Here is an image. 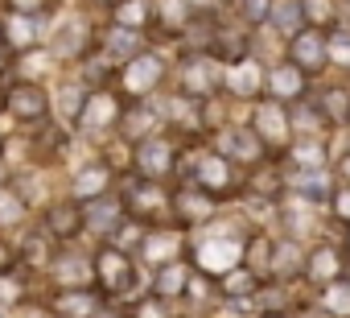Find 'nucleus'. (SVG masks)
Masks as SVG:
<instances>
[{
	"instance_id": "obj_1",
	"label": "nucleus",
	"mask_w": 350,
	"mask_h": 318,
	"mask_svg": "<svg viewBox=\"0 0 350 318\" xmlns=\"http://www.w3.org/2000/svg\"><path fill=\"white\" fill-rule=\"evenodd\" d=\"M132 162H136V170L144 178H165V174H173L178 149H173V140H165V136H144L132 149Z\"/></svg>"
},
{
	"instance_id": "obj_2",
	"label": "nucleus",
	"mask_w": 350,
	"mask_h": 318,
	"mask_svg": "<svg viewBox=\"0 0 350 318\" xmlns=\"http://www.w3.org/2000/svg\"><path fill=\"white\" fill-rule=\"evenodd\" d=\"M95 277H99V285H103L107 293L132 289V260H128V252L116 248V244L99 248V252H95Z\"/></svg>"
},
{
	"instance_id": "obj_3",
	"label": "nucleus",
	"mask_w": 350,
	"mask_h": 318,
	"mask_svg": "<svg viewBox=\"0 0 350 318\" xmlns=\"http://www.w3.org/2000/svg\"><path fill=\"white\" fill-rule=\"evenodd\" d=\"M161 75H165V62L157 58V54H136L132 62H124V75H120V91L124 95H148L157 83H161Z\"/></svg>"
},
{
	"instance_id": "obj_4",
	"label": "nucleus",
	"mask_w": 350,
	"mask_h": 318,
	"mask_svg": "<svg viewBox=\"0 0 350 318\" xmlns=\"http://www.w3.org/2000/svg\"><path fill=\"white\" fill-rule=\"evenodd\" d=\"M5 108L17 116V120H42L46 112H50V95H46V87L42 83H17V87H9V95H5Z\"/></svg>"
},
{
	"instance_id": "obj_5",
	"label": "nucleus",
	"mask_w": 350,
	"mask_h": 318,
	"mask_svg": "<svg viewBox=\"0 0 350 318\" xmlns=\"http://www.w3.org/2000/svg\"><path fill=\"white\" fill-rule=\"evenodd\" d=\"M95 277V260L79 256V252H62V256H50V281L58 289H87Z\"/></svg>"
},
{
	"instance_id": "obj_6",
	"label": "nucleus",
	"mask_w": 350,
	"mask_h": 318,
	"mask_svg": "<svg viewBox=\"0 0 350 318\" xmlns=\"http://www.w3.org/2000/svg\"><path fill=\"white\" fill-rule=\"evenodd\" d=\"M165 207H173V199L157 186V178L128 182V215H132V219H157Z\"/></svg>"
},
{
	"instance_id": "obj_7",
	"label": "nucleus",
	"mask_w": 350,
	"mask_h": 318,
	"mask_svg": "<svg viewBox=\"0 0 350 318\" xmlns=\"http://www.w3.org/2000/svg\"><path fill=\"white\" fill-rule=\"evenodd\" d=\"M120 116H124L120 99H116L111 91H95V95H87V108H83L79 124H83L87 132H107L111 124H120Z\"/></svg>"
},
{
	"instance_id": "obj_8",
	"label": "nucleus",
	"mask_w": 350,
	"mask_h": 318,
	"mask_svg": "<svg viewBox=\"0 0 350 318\" xmlns=\"http://www.w3.org/2000/svg\"><path fill=\"white\" fill-rule=\"evenodd\" d=\"M305 277L313 281V285H334L338 277H346V265H342V252L334 248V244H317L309 256H305Z\"/></svg>"
},
{
	"instance_id": "obj_9",
	"label": "nucleus",
	"mask_w": 350,
	"mask_h": 318,
	"mask_svg": "<svg viewBox=\"0 0 350 318\" xmlns=\"http://www.w3.org/2000/svg\"><path fill=\"white\" fill-rule=\"evenodd\" d=\"M190 281H194V269H190V265H182V260H169V265H161V269L152 273V293H157V297H165V302H173V297H186Z\"/></svg>"
},
{
	"instance_id": "obj_10",
	"label": "nucleus",
	"mask_w": 350,
	"mask_h": 318,
	"mask_svg": "<svg viewBox=\"0 0 350 318\" xmlns=\"http://www.w3.org/2000/svg\"><path fill=\"white\" fill-rule=\"evenodd\" d=\"M252 128L260 132V140L264 145H284L288 140V128H293V120L284 116V108L280 103H264V108H256V116H252Z\"/></svg>"
},
{
	"instance_id": "obj_11",
	"label": "nucleus",
	"mask_w": 350,
	"mask_h": 318,
	"mask_svg": "<svg viewBox=\"0 0 350 318\" xmlns=\"http://www.w3.org/2000/svg\"><path fill=\"white\" fill-rule=\"evenodd\" d=\"M173 211H178V219L186 223V228H194V223H206L211 215H215V195L211 191H178L173 195Z\"/></svg>"
},
{
	"instance_id": "obj_12",
	"label": "nucleus",
	"mask_w": 350,
	"mask_h": 318,
	"mask_svg": "<svg viewBox=\"0 0 350 318\" xmlns=\"http://www.w3.org/2000/svg\"><path fill=\"white\" fill-rule=\"evenodd\" d=\"M87 228V211L79 207V203H54L50 211H46V232L54 236V240H70V236H79Z\"/></svg>"
},
{
	"instance_id": "obj_13",
	"label": "nucleus",
	"mask_w": 350,
	"mask_h": 318,
	"mask_svg": "<svg viewBox=\"0 0 350 318\" xmlns=\"http://www.w3.org/2000/svg\"><path fill=\"white\" fill-rule=\"evenodd\" d=\"M194 174H198V186L211 191V195H223V191L235 186V178H231V157H223V153H206Z\"/></svg>"
},
{
	"instance_id": "obj_14",
	"label": "nucleus",
	"mask_w": 350,
	"mask_h": 318,
	"mask_svg": "<svg viewBox=\"0 0 350 318\" xmlns=\"http://www.w3.org/2000/svg\"><path fill=\"white\" fill-rule=\"evenodd\" d=\"M50 310H54L58 318H95V314H99V297L87 293V289H62V293L50 302Z\"/></svg>"
},
{
	"instance_id": "obj_15",
	"label": "nucleus",
	"mask_w": 350,
	"mask_h": 318,
	"mask_svg": "<svg viewBox=\"0 0 350 318\" xmlns=\"http://www.w3.org/2000/svg\"><path fill=\"white\" fill-rule=\"evenodd\" d=\"M219 153H223V157H235V162H256V157L264 153V140H260L256 128H235V132L223 136Z\"/></svg>"
},
{
	"instance_id": "obj_16",
	"label": "nucleus",
	"mask_w": 350,
	"mask_h": 318,
	"mask_svg": "<svg viewBox=\"0 0 350 318\" xmlns=\"http://www.w3.org/2000/svg\"><path fill=\"white\" fill-rule=\"evenodd\" d=\"M140 252H144L148 265L161 269V265H169V260H178V256H182V236H178V232H152V236H144Z\"/></svg>"
},
{
	"instance_id": "obj_17",
	"label": "nucleus",
	"mask_w": 350,
	"mask_h": 318,
	"mask_svg": "<svg viewBox=\"0 0 350 318\" xmlns=\"http://www.w3.org/2000/svg\"><path fill=\"white\" fill-rule=\"evenodd\" d=\"M215 87H219V75H215V66L206 58H190L182 66V91L186 95H211Z\"/></svg>"
},
{
	"instance_id": "obj_18",
	"label": "nucleus",
	"mask_w": 350,
	"mask_h": 318,
	"mask_svg": "<svg viewBox=\"0 0 350 318\" xmlns=\"http://www.w3.org/2000/svg\"><path fill=\"white\" fill-rule=\"evenodd\" d=\"M140 54V38H136V29H124V25H111L107 34H103V58L107 62H116V58H124V62H132Z\"/></svg>"
},
{
	"instance_id": "obj_19",
	"label": "nucleus",
	"mask_w": 350,
	"mask_h": 318,
	"mask_svg": "<svg viewBox=\"0 0 350 318\" xmlns=\"http://www.w3.org/2000/svg\"><path fill=\"white\" fill-rule=\"evenodd\" d=\"M219 293H223V297H256V293H260V273L247 269V265L227 269V273L219 277Z\"/></svg>"
},
{
	"instance_id": "obj_20",
	"label": "nucleus",
	"mask_w": 350,
	"mask_h": 318,
	"mask_svg": "<svg viewBox=\"0 0 350 318\" xmlns=\"http://www.w3.org/2000/svg\"><path fill=\"white\" fill-rule=\"evenodd\" d=\"M83 50H87V21H83V17H70V21L54 34V54L75 58V54H83Z\"/></svg>"
},
{
	"instance_id": "obj_21",
	"label": "nucleus",
	"mask_w": 350,
	"mask_h": 318,
	"mask_svg": "<svg viewBox=\"0 0 350 318\" xmlns=\"http://www.w3.org/2000/svg\"><path fill=\"white\" fill-rule=\"evenodd\" d=\"M111 186V170L107 166H83L79 174H75V195L79 199H103V191Z\"/></svg>"
},
{
	"instance_id": "obj_22",
	"label": "nucleus",
	"mask_w": 350,
	"mask_h": 318,
	"mask_svg": "<svg viewBox=\"0 0 350 318\" xmlns=\"http://www.w3.org/2000/svg\"><path fill=\"white\" fill-rule=\"evenodd\" d=\"M268 273H276V281H284V277H293V273H305V256H301V248H297L293 240L272 244V265H268Z\"/></svg>"
},
{
	"instance_id": "obj_23",
	"label": "nucleus",
	"mask_w": 350,
	"mask_h": 318,
	"mask_svg": "<svg viewBox=\"0 0 350 318\" xmlns=\"http://www.w3.org/2000/svg\"><path fill=\"white\" fill-rule=\"evenodd\" d=\"M120 223H124V207H120V203H111V199H91V207H87V228L111 236Z\"/></svg>"
},
{
	"instance_id": "obj_24",
	"label": "nucleus",
	"mask_w": 350,
	"mask_h": 318,
	"mask_svg": "<svg viewBox=\"0 0 350 318\" xmlns=\"http://www.w3.org/2000/svg\"><path fill=\"white\" fill-rule=\"evenodd\" d=\"M293 58H297V66H301L305 75H313V71L325 62V46H321V38H317V34H297V42H293Z\"/></svg>"
},
{
	"instance_id": "obj_25",
	"label": "nucleus",
	"mask_w": 350,
	"mask_h": 318,
	"mask_svg": "<svg viewBox=\"0 0 350 318\" xmlns=\"http://www.w3.org/2000/svg\"><path fill=\"white\" fill-rule=\"evenodd\" d=\"M268 91H272L276 99L301 95V91H305V71H301V66H276V71L268 75Z\"/></svg>"
},
{
	"instance_id": "obj_26",
	"label": "nucleus",
	"mask_w": 350,
	"mask_h": 318,
	"mask_svg": "<svg viewBox=\"0 0 350 318\" xmlns=\"http://www.w3.org/2000/svg\"><path fill=\"white\" fill-rule=\"evenodd\" d=\"M5 42H9L13 50H33V42H38L33 17H25V13H13V17L5 21Z\"/></svg>"
},
{
	"instance_id": "obj_27",
	"label": "nucleus",
	"mask_w": 350,
	"mask_h": 318,
	"mask_svg": "<svg viewBox=\"0 0 350 318\" xmlns=\"http://www.w3.org/2000/svg\"><path fill=\"white\" fill-rule=\"evenodd\" d=\"M152 120H157L152 108H132V112L120 116V132L128 140H144V136H152Z\"/></svg>"
},
{
	"instance_id": "obj_28",
	"label": "nucleus",
	"mask_w": 350,
	"mask_h": 318,
	"mask_svg": "<svg viewBox=\"0 0 350 318\" xmlns=\"http://www.w3.org/2000/svg\"><path fill=\"white\" fill-rule=\"evenodd\" d=\"M321 310H325L329 318H350V281H346V277H338L334 285H325Z\"/></svg>"
},
{
	"instance_id": "obj_29",
	"label": "nucleus",
	"mask_w": 350,
	"mask_h": 318,
	"mask_svg": "<svg viewBox=\"0 0 350 318\" xmlns=\"http://www.w3.org/2000/svg\"><path fill=\"white\" fill-rule=\"evenodd\" d=\"M148 17H152V9L144 0H120L116 5V25H124V29H140V25H148Z\"/></svg>"
},
{
	"instance_id": "obj_30",
	"label": "nucleus",
	"mask_w": 350,
	"mask_h": 318,
	"mask_svg": "<svg viewBox=\"0 0 350 318\" xmlns=\"http://www.w3.org/2000/svg\"><path fill=\"white\" fill-rule=\"evenodd\" d=\"M21 219H25V195L0 186V223H21Z\"/></svg>"
},
{
	"instance_id": "obj_31",
	"label": "nucleus",
	"mask_w": 350,
	"mask_h": 318,
	"mask_svg": "<svg viewBox=\"0 0 350 318\" xmlns=\"http://www.w3.org/2000/svg\"><path fill=\"white\" fill-rule=\"evenodd\" d=\"M83 108H87V91H83V87H62V91H58V112H62L66 120L83 116Z\"/></svg>"
},
{
	"instance_id": "obj_32",
	"label": "nucleus",
	"mask_w": 350,
	"mask_h": 318,
	"mask_svg": "<svg viewBox=\"0 0 350 318\" xmlns=\"http://www.w3.org/2000/svg\"><path fill=\"white\" fill-rule=\"evenodd\" d=\"M215 54H219V58H227V62H243L247 46H243V38H231V34H223V38H215Z\"/></svg>"
},
{
	"instance_id": "obj_33",
	"label": "nucleus",
	"mask_w": 350,
	"mask_h": 318,
	"mask_svg": "<svg viewBox=\"0 0 350 318\" xmlns=\"http://www.w3.org/2000/svg\"><path fill=\"white\" fill-rule=\"evenodd\" d=\"M128 318H169V306H165V297H157V293H152V297L136 302Z\"/></svg>"
},
{
	"instance_id": "obj_34",
	"label": "nucleus",
	"mask_w": 350,
	"mask_h": 318,
	"mask_svg": "<svg viewBox=\"0 0 350 318\" xmlns=\"http://www.w3.org/2000/svg\"><path fill=\"white\" fill-rule=\"evenodd\" d=\"M46 62H50L46 50H21V58H17V75H38Z\"/></svg>"
},
{
	"instance_id": "obj_35",
	"label": "nucleus",
	"mask_w": 350,
	"mask_h": 318,
	"mask_svg": "<svg viewBox=\"0 0 350 318\" xmlns=\"http://www.w3.org/2000/svg\"><path fill=\"white\" fill-rule=\"evenodd\" d=\"M111 240H116V248H140L144 244V232H140V223H120L116 232H111Z\"/></svg>"
},
{
	"instance_id": "obj_36",
	"label": "nucleus",
	"mask_w": 350,
	"mask_h": 318,
	"mask_svg": "<svg viewBox=\"0 0 350 318\" xmlns=\"http://www.w3.org/2000/svg\"><path fill=\"white\" fill-rule=\"evenodd\" d=\"M321 108H325V116H334V120H346V116H350V95H346V91H338V95H325V99H321Z\"/></svg>"
},
{
	"instance_id": "obj_37",
	"label": "nucleus",
	"mask_w": 350,
	"mask_h": 318,
	"mask_svg": "<svg viewBox=\"0 0 350 318\" xmlns=\"http://www.w3.org/2000/svg\"><path fill=\"white\" fill-rule=\"evenodd\" d=\"M329 211L350 223V186H346V191H329Z\"/></svg>"
},
{
	"instance_id": "obj_38",
	"label": "nucleus",
	"mask_w": 350,
	"mask_h": 318,
	"mask_svg": "<svg viewBox=\"0 0 350 318\" xmlns=\"http://www.w3.org/2000/svg\"><path fill=\"white\" fill-rule=\"evenodd\" d=\"M231 87H235L239 95H252V91L260 87V79H256V71H235V75H231Z\"/></svg>"
},
{
	"instance_id": "obj_39",
	"label": "nucleus",
	"mask_w": 350,
	"mask_h": 318,
	"mask_svg": "<svg viewBox=\"0 0 350 318\" xmlns=\"http://www.w3.org/2000/svg\"><path fill=\"white\" fill-rule=\"evenodd\" d=\"M38 140H42V145H38V149H42V153H50V149H54V153H58V149H62V145H66V132H62V128H46V132H42V136H38Z\"/></svg>"
},
{
	"instance_id": "obj_40",
	"label": "nucleus",
	"mask_w": 350,
	"mask_h": 318,
	"mask_svg": "<svg viewBox=\"0 0 350 318\" xmlns=\"http://www.w3.org/2000/svg\"><path fill=\"white\" fill-rule=\"evenodd\" d=\"M25 260H33V265L46 260V236H29L25 240Z\"/></svg>"
},
{
	"instance_id": "obj_41",
	"label": "nucleus",
	"mask_w": 350,
	"mask_h": 318,
	"mask_svg": "<svg viewBox=\"0 0 350 318\" xmlns=\"http://www.w3.org/2000/svg\"><path fill=\"white\" fill-rule=\"evenodd\" d=\"M9 5H13V13L33 17V13H46V9H50V0H9Z\"/></svg>"
},
{
	"instance_id": "obj_42",
	"label": "nucleus",
	"mask_w": 350,
	"mask_h": 318,
	"mask_svg": "<svg viewBox=\"0 0 350 318\" xmlns=\"http://www.w3.org/2000/svg\"><path fill=\"white\" fill-rule=\"evenodd\" d=\"M13 260H17L13 244H5V240H0V273H9V269H13Z\"/></svg>"
},
{
	"instance_id": "obj_43",
	"label": "nucleus",
	"mask_w": 350,
	"mask_h": 318,
	"mask_svg": "<svg viewBox=\"0 0 350 318\" xmlns=\"http://www.w3.org/2000/svg\"><path fill=\"white\" fill-rule=\"evenodd\" d=\"M107 162H111V166H124V162H128V149H111Z\"/></svg>"
},
{
	"instance_id": "obj_44",
	"label": "nucleus",
	"mask_w": 350,
	"mask_h": 318,
	"mask_svg": "<svg viewBox=\"0 0 350 318\" xmlns=\"http://www.w3.org/2000/svg\"><path fill=\"white\" fill-rule=\"evenodd\" d=\"M338 174L346 178V186H350V157H342V162H338Z\"/></svg>"
},
{
	"instance_id": "obj_45",
	"label": "nucleus",
	"mask_w": 350,
	"mask_h": 318,
	"mask_svg": "<svg viewBox=\"0 0 350 318\" xmlns=\"http://www.w3.org/2000/svg\"><path fill=\"white\" fill-rule=\"evenodd\" d=\"M260 318H288V314H284V310H264Z\"/></svg>"
},
{
	"instance_id": "obj_46",
	"label": "nucleus",
	"mask_w": 350,
	"mask_h": 318,
	"mask_svg": "<svg viewBox=\"0 0 350 318\" xmlns=\"http://www.w3.org/2000/svg\"><path fill=\"white\" fill-rule=\"evenodd\" d=\"M95 318H120V314H116V310H99Z\"/></svg>"
},
{
	"instance_id": "obj_47",
	"label": "nucleus",
	"mask_w": 350,
	"mask_h": 318,
	"mask_svg": "<svg viewBox=\"0 0 350 318\" xmlns=\"http://www.w3.org/2000/svg\"><path fill=\"white\" fill-rule=\"evenodd\" d=\"M0 186H5V166H0Z\"/></svg>"
},
{
	"instance_id": "obj_48",
	"label": "nucleus",
	"mask_w": 350,
	"mask_h": 318,
	"mask_svg": "<svg viewBox=\"0 0 350 318\" xmlns=\"http://www.w3.org/2000/svg\"><path fill=\"white\" fill-rule=\"evenodd\" d=\"M0 149H5V136H0Z\"/></svg>"
},
{
	"instance_id": "obj_49",
	"label": "nucleus",
	"mask_w": 350,
	"mask_h": 318,
	"mask_svg": "<svg viewBox=\"0 0 350 318\" xmlns=\"http://www.w3.org/2000/svg\"><path fill=\"white\" fill-rule=\"evenodd\" d=\"M346 252H350V240H346Z\"/></svg>"
},
{
	"instance_id": "obj_50",
	"label": "nucleus",
	"mask_w": 350,
	"mask_h": 318,
	"mask_svg": "<svg viewBox=\"0 0 350 318\" xmlns=\"http://www.w3.org/2000/svg\"><path fill=\"white\" fill-rule=\"evenodd\" d=\"M0 318H5V314H0Z\"/></svg>"
},
{
	"instance_id": "obj_51",
	"label": "nucleus",
	"mask_w": 350,
	"mask_h": 318,
	"mask_svg": "<svg viewBox=\"0 0 350 318\" xmlns=\"http://www.w3.org/2000/svg\"><path fill=\"white\" fill-rule=\"evenodd\" d=\"M116 5H120V0H116Z\"/></svg>"
}]
</instances>
